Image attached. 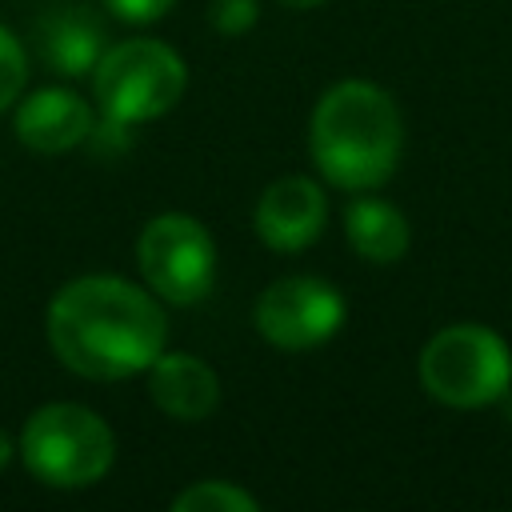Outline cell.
Here are the masks:
<instances>
[{
	"instance_id": "obj_1",
	"label": "cell",
	"mask_w": 512,
	"mask_h": 512,
	"mask_svg": "<svg viewBox=\"0 0 512 512\" xmlns=\"http://www.w3.org/2000/svg\"><path fill=\"white\" fill-rule=\"evenodd\" d=\"M168 320L152 288L124 276H76L48 304V344L64 368L88 380L148 372L164 352Z\"/></svg>"
},
{
	"instance_id": "obj_2",
	"label": "cell",
	"mask_w": 512,
	"mask_h": 512,
	"mask_svg": "<svg viewBox=\"0 0 512 512\" xmlns=\"http://www.w3.org/2000/svg\"><path fill=\"white\" fill-rule=\"evenodd\" d=\"M400 144V108L368 80H340L312 108L308 152L320 176L336 188H380L400 164Z\"/></svg>"
},
{
	"instance_id": "obj_3",
	"label": "cell",
	"mask_w": 512,
	"mask_h": 512,
	"mask_svg": "<svg viewBox=\"0 0 512 512\" xmlns=\"http://www.w3.org/2000/svg\"><path fill=\"white\" fill-rule=\"evenodd\" d=\"M16 452L24 468L48 488H88L104 480L116 460L112 428L84 404H44L28 416Z\"/></svg>"
},
{
	"instance_id": "obj_4",
	"label": "cell",
	"mask_w": 512,
	"mask_h": 512,
	"mask_svg": "<svg viewBox=\"0 0 512 512\" xmlns=\"http://www.w3.org/2000/svg\"><path fill=\"white\" fill-rule=\"evenodd\" d=\"M184 88H188L184 60L152 36H132L104 48L100 64L92 68V92L100 116L124 120L132 128L164 116L184 96Z\"/></svg>"
},
{
	"instance_id": "obj_5",
	"label": "cell",
	"mask_w": 512,
	"mask_h": 512,
	"mask_svg": "<svg viewBox=\"0 0 512 512\" xmlns=\"http://www.w3.org/2000/svg\"><path fill=\"white\" fill-rule=\"evenodd\" d=\"M420 384L448 408H484L512 384L508 344L484 324H448L420 352Z\"/></svg>"
},
{
	"instance_id": "obj_6",
	"label": "cell",
	"mask_w": 512,
	"mask_h": 512,
	"mask_svg": "<svg viewBox=\"0 0 512 512\" xmlns=\"http://www.w3.org/2000/svg\"><path fill=\"white\" fill-rule=\"evenodd\" d=\"M144 284L168 304H200L216 284V244L196 216L160 212L136 240Z\"/></svg>"
},
{
	"instance_id": "obj_7",
	"label": "cell",
	"mask_w": 512,
	"mask_h": 512,
	"mask_svg": "<svg viewBox=\"0 0 512 512\" xmlns=\"http://www.w3.org/2000/svg\"><path fill=\"white\" fill-rule=\"evenodd\" d=\"M252 320L272 348L308 352L340 332L344 296L320 276H284L256 296Z\"/></svg>"
},
{
	"instance_id": "obj_8",
	"label": "cell",
	"mask_w": 512,
	"mask_h": 512,
	"mask_svg": "<svg viewBox=\"0 0 512 512\" xmlns=\"http://www.w3.org/2000/svg\"><path fill=\"white\" fill-rule=\"evenodd\" d=\"M324 216H328V204L316 180L280 176L256 200L252 224H256V236L272 252H300L324 232Z\"/></svg>"
},
{
	"instance_id": "obj_9",
	"label": "cell",
	"mask_w": 512,
	"mask_h": 512,
	"mask_svg": "<svg viewBox=\"0 0 512 512\" xmlns=\"http://www.w3.org/2000/svg\"><path fill=\"white\" fill-rule=\"evenodd\" d=\"M96 116L92 104L68 88H40L20 100L16 108V136L24 148L40 156H56L68 148H80L92 132Z\"/></svg>"
},
{
	"instance_id": "obj_10",
	"label": "cell",
	"mask_w": 512,
	"mask_h": 512,
	"mask_svg": "<svg viewBox=\"0 0 512 512\" xmlns=\"http://www.w3.org/2000/svg\"><path fill=\"white\" fill-rule=\"evenodd\" d=\"M148 396L164 416L196 424L216 412L220 376L192 352H160L148 364Z\"/></svg>"
},
{
	"instance_id": "obj_11",
	"label": "cell",
	"mask_w": 512,
	"mask_h": 512,
	"mask_svg": "<svg viewBox=\"0 0 512 512\" xmlns=\"http://www.w3.org/2000/svg\"><path fill=\"white\" fill-rule=\"evenodd\" d=\"M36 48L56 76H84L104 56V28L84 8H52L36 24Z\"/></svg>"
},
{
	"instance_id": "obj_12",
	"label": "cell",
	"mask_w": 512,
	"mask_h": 512,
	"mask_svg": "<svg viewBox=\"0 0 512 512\" xmlns=\"http://www.w3.org/2000/svg\"><path fill=\"white\" fill-rule=\"evenodd\" d=\"M344 232H348V244L372 264H392V260H400L408 252V220H404V212L392 208L388 200H376V196H364V200L348 204Z\"/></svg>"
},
{
	"instance_id": "obj_13",
	"label": "cell",
	"mask_w": 512,
	"mask_h": 512,
	"mask_svg": "<svg viewBox=\"0 0 512 512\" xmlns=\"http://www.w3.org/2000/svg\"><path fill=\"white\" fill-rule=\"evenodd\" d=\"M172 512H260V500L228 480H200L172 500Z\"/></svg>"
},
{
	"instance_id": "obj_14",
	"label": "cell",
	"mask_w": 512,
	"mask_h": 512,
	"mask_svg": "<svg viewBox=\"0 0 512 512\" xmlns=\"http://www.w3.org/2000/svg\"><path fill=\"white\" fill-rule=\"evenodd\" d=\"M24 84H28V52L8 28H0V112L24 92Z\"/></svg>"
},
{
	"instance_id": "obj_15",
	"label": "cell",
	"mask_w": 512,
	"mask_h": 512,
	"mask_svg": "<svg viewBox=\"0 0 512 512\" xmlns=\"http://www.w3.org/2000/svg\"><path fill=\"white\" fill-rule=\"evenodd\" d=\"M256 0H208V24L220 36H244L256 24Z\"/></svg>"
},
{
	"instance_id": "obj_16",
	"label": "cell",
	"mask_w": 512,
	"mask_h": 512,
	"mask_svg": "<svg viewBox=\"0 0 512 512\" xmlns=\"http://www.w3.org/2000/svg\"><path fill=\"white\" fill-rule=\"evenodd\" d=\"M108 4V12L116 16V20H124V24H152V20H160L176 0H104Z\"/></svg>"
},
{
	"instance_id": "obj_17",
	"label": "cell",
	"mask_w": 512,
	"mask_h": 512,
	"mask_svg": "<svg viewBox=\"0 0 512 512\" xmlns=\"http://www.w3.org/2000/svg\"><path fill=\"white\" fill-rule=\"evenodd\" d=\"M12 456H16V444L8 440V432H0V472L12 464Z\"/></svg>"
},
{
	"instance_id": "obj_18",
	"label": "cell",
	"mask_w": 512,
	"mask_h": 512,
	"mask_svg": "<svg viewBox=\"0 0 512 512\" xmlns=\"http://www.w3.org/2000/svg\"><path fill=\"white\" fill-rule=\"evenodd\" d=\"M276 4H284V8H320L324 0H276Z\"/></svg>"
}]
</instances>
